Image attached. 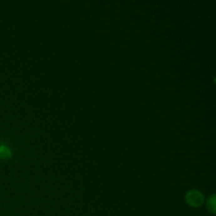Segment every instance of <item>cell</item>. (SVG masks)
Returning <instances> with one entry per match:
<instances>
[{
	"mask_svg": "<svg viewBox=\"0 0 216 216\" xmlns=\"http://www.w3.org/2000/svg\"><path fill=\"white\" fill-rule=\"evenodd\" d=\"M186 199L193 207H199L203 202V195L197 190H192L188 193Z\"/></svg>",
	"mask_w": 216,
	"mask_h": 216,
	"instance_id": "1",
	"label": "cell"
},
{
	"mask_svg": "<svg viewBox=\"0 0 216 216\" xmlns=\"http://www.w3.org/2000/svg\"><path fill=\"white\" fill-rule=\"evenodd\" d=\"M12 152L10 148L3 142H0V158L8 160L11 157Z\"/></svg>",
	"mask_w": 216,
	"mask_h": 216,
	"instance_id": "2",
	"label": "cell"
},
{
	"mask_svg": "<svg viewBox=\"0 0 216 216\" xmlns=\"http://www.w3.org/2000/svg\"><path fill=\"white\" fill-rule=\"evenodd\" d=\"M208 208L212 213H214V210H215V200H214V196H213V197L211 198L210 199H208Z\"/></svg>",
	"mask_w": 216,
	"mask_h": 216,
	"instance_id": "3",
	"label": "cell"
}]
</instances>
